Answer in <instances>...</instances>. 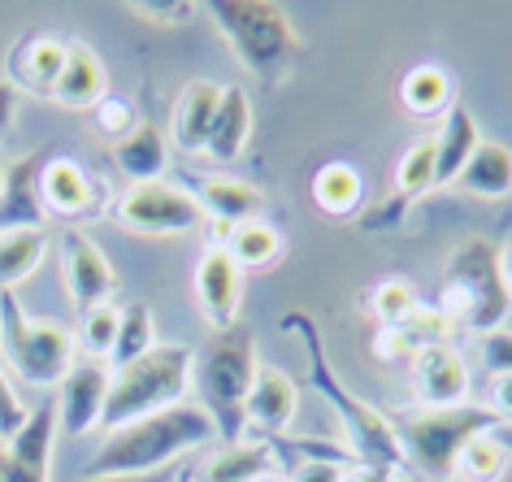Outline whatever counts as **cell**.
Returning a JSON list of instances; mask_svg holds the SVG:
<instances>
[{
  "label": "cell",
  "instance_id": "obj_27",
  "mask_svg": "<svg viewBox=\"0 0 512 482\" xmlns=\"http://www.w3.org/2000/svg\"><path fill=\"white\" fill-rule=\"evenodd\" d=\"M400 105L417 118H439L456 105V92H452V74L439 70V66H413L400 79Z\"/></svg>",
  "mask_w": 512,
  "mask_h": 482
},
{
  "label": "cell",
  "instance_id": "obj_5",
  "mask_svg": "<svg viewBox=\"0 0 512 482\" xmlns=\"http://www.w3.org/2000/svg\"><path fill=\"white\" fill-rule=\"evenodd\" d=\"M439 309L452 322L469 326L473 335L504 331V317L512 309V296L499 274V248L482 235L460 239L447 257V283H443V304Z\"/></svg>",
  "mask_w": 512,
  "mask_h": 482
},
{
  "label": "cell",
  "instance_id": "obj_1",
  "mask_svg": "<svg viewBox=\"0 0 512 482\" xmlns=\"http://www.w3.org/2000/svg\"><path fill=\"white\" fill-rule=\"evenodd\" d=\"M209 439H217L209 417L196 404H174V409H161L152 417H139L131 426L109 430L105 443L83 461V482L157 474V469H170L178 456L204 448Z\"/></svg>",
  "mask_w": 512,
  "mask_h": 482
},
{
  "label": "cell",
  "instance_id": "obj_33",
  "mask_svg": "<svg viewBox=\"0 0 512 482\" xmlns=\"http://www.w3.org/2000/svg\"><path fill=\"white\" fill-rule=\"evenodd\" d=\"M508 469V448L495 435H478L460 448L452 474L460 482H499V474Z\"/></svg>",
  "mask_w": 512,
  "mask_h": 482
},
{
  "label": "cell",
  "instance_id": "obj_36",
  "mask_svg": "<svg viewBox=\"0 0 512 482\" xmlns=\"http://www.w3.org/2000/svg\"><path fill=\"white\" fill-rule=\"evenodd\" d=\"M92 118H96V131L100 135H109L113 144H118V139H126L135 131V109H131V100H122V96H105L100 100V105L92 109Z\"/></svg>",
  "mask_w": 512,
  "mask_h": 482
},
{
  "label": "cell",
  "instance_id": "obj_8",
  "mask_svg": "<svg viewBox=\"0 0 512 482\" xmlns=\"http://www.w3.org/2000/svg\"><path fill=\"white\" fill-rule=\"evenodd\" d=\"M499 417L486 404H456V409H430L417 422L400 430L408 469H421L426 478H447L460 448L478 435H495Z\"/></svg>",
  "mask_w": 512,
  "mask_h": 482
},
{
  "label": "cell",
  "instance_id": "obj_45",
  "mask_svg": "<svg viewBox=\"0 0 512 482\" xmlns=\"http://www.w3.org/2000/svg\"><path fill=\"white\" fill-rule=\"evenodd\" d=\"M96 482H178V474H170V469H157V474H135V478H96Z\"/></svg>",
  "mask_w": 512,
  "mask_h": 482
},
{
  "label": "cell",
  "instance_id": "obj_24",
  "mask_svg": "<svg viewBox=\"0 0 512 482\" xmlns=\"http://www.w3.org/2000/svg\"><path fill=\"white\" fill-rule=\"evenodd\" d=\"M53 439H57V396H48V400H40V409L27 413V422H22L18 435L5 443V452H9V461H14V465L48 478Z\"/></svg>",
  "mask_w": 512,
  "mask_h": 482
},
{
  "label": "cell",
  "instance_id": "obj_30",
  "mask_svg": "<svg viewBox=\"0 0 512 482\" xmlns=\"http://www.w3.org/2000/svg\"><path fill=\"white\" fill-rule=\"evenodd\" d=\"M48 252V231H9L0 235V291H14L22 278L40 270Z\"/></svg>",
  "mask_w": 512,
  "mask_h": 482
},
{
  "label": "cell",
  "instance_id": "obj_44",
  "mask_svg": "<svg viewBox=\"0 0 512 482\" xmlns=\"http://www.w3.org/2000/svg\"><path fill=\"white\" fill-rule=\"evenodd\" d=\"M343 482H395V469H382V465H356Z\"/></svg>",
  "mask_w": 512,
  "mask_h": 482
},
{
  "label": "cell",
  "instance_id": "obj_26",
  "mask_svg": "<svg viewBox=\"0 0 512 482\" xmlns=\"http://www.w3.org/2000/svg\"><path fill=\"white\" fill-rule=\"evenodd\" d=\"M113 161L131 183H157L165 179V166H170V148H165V135L157 126L139 122L131 135L113 144Z\"/></svg>",
  "mask_w": 512,
  "mask_h": 482
},
{
  "label": "cell",
  "instance_id": "obj_17",
  "mask_svg": "<svg viewBox=\"0 0 512 482\" xmlns=\"http://www.w3.org/2000/svg\"><path fill=\"white\" fill-rule=\"evenodd\" d=\"M278 474V448L270 439H239L222 443L204 465L191 469V482H261Z\"/></svg>",
  "mask_w": 512,
  "mask_h": 482
},
{
  "label": "cell",
  "instance_id": "obj_22",
  "mask_svg": "<svg viewBox=\"0 0 512 482\" xmlns=\"http://www.w3.org/2000/svg\"><path fill=\"white\" fill-rule=\"evenodd\" d=\"M222 83L213 79H196L183 87V100L174 109V122H170V135H174V148L178 152H204V139H209V126H213V113L222 105Z\"/></svg>",
  "mask_w": 512,
  "mask_h": 482
},
{
  "label": "cell",
  "instance_id": "obj_23",
  "mask_svg": "<svg viewBox=\"0 0 512 482\" xmlns=\"http://www.w3.org/2000/svg\"><path fill=\"white\" fill-rule=\"evenodd\" d=\"M9 70H14V87H31V92H44L53 96V87L61 79V70H66V40H57V35H27L14 57H9Z\"/></svg>",
  "mask_w": 512,
  "mask_h": 482
},
{
  "label": "cell",
  "instance_id": "obj_15",
  "mask_svg": "<svg viewBox=\"0 0 512 482\" xmlns=\"http://www.w3.org/2000/svg\"><path fill=\"white\" fill-rule=\"evenodd\" d=\"M187 192L196 196V205L204 209V218H213L222 231L243 222H256L265 209V196L252 183L226 179V174H187Z\"/></svg>",
  "mask_w": 512,
  "mask_h": 482
},
{
  "label": "cell",
  "instance_id": "obj_14",
  "mask_svg": "<svg viewBox=\"0 0 512 482\" xmlns=\"http://www.w3.org/2000/svg\"><path fill=\"white\" fill-rule=\"evenodd\" d=\"M53 157L48 148L18 157L14 166H5L0 179V231H44V200H40V170Z\"/></svg>",
  "mask_w": 512,
  "mask_h": 482
},
{
  "label": "cell",
  "instance_id": "obj_39",
  "mask_svg": "<svg viewBox=\"0 0 512 482\" xmlns=\"http://www.w3.org/2000/svg\"><path fill=\"white\" fill-rule=\"evenodd\" d=\"M27 413H31V409L18 400V391L9 387V378L0 374V439H5V443L14 439V435H18V426L27 422Z\"/></svg>",
  "mask_w": 512,
  "mask_h": 482
},
{
  "label": "cell",
  "instance_id": "obj_6",
  "mask_svg": "<svg viewBox=\"0 0 512 482\" xmlns=\"http://www.w3.org/2000/svg\"><path fill=\"white\" fill-rule=\"evenodd\" d=\"M191 361H196V352L187 344H157L148 357H139L135 365L113 374L105 417H100L105 435L118 426L139 422V417H152L161 409L183 404L187 387H191Z\"/></svg>",
  "mask_w": 512,
  "mask_h": 482
},
{
  "label": "cell",
  "instance_id": "obj_13",
  "mask_svg": "<svg viewBox=\"0 0 512 482\" xmlns=\"http://www.w3.org/2000/svg\"><path fill=\"white\" fill-rule=\"evenodd\" d=\"M109 383H113V370L105 361L74 365L66 374V383L57 387V426L66 430V439H83L87 430L100 426L105 400H109Z\"/></svg>",
  "mask_w": 512,
  "mask_h": 482
},
{
  "label": "cell",
  "instance_id": "obj_38",
  "mask_svg": "<svg viewBox=\"0 0 512 482\" xmlns=\"http://www.w3.org/2000/svg\"><path fill=\"white\" fill-rule=\"evenodd\" d=\"M361 461H330V456H313V461H296L291 465L287 482H343Z\"/></svg>",
  "mask_w": 512,
  "mask_h": 482
},
{
  "label": "cell",
  "instance_id": "obj_34",
  "mask_svg": "<svg viewBox=\"0 0 512 482\" xmlns=\"http://www.w3.org/2000/svg\"><path fill=\"white\" fill-rule=\"evenodd\" d=\"M118 322H122V309L118 304H96V309L83 313L79 322V344L92 361H105L109 365V352H113V339H118Z\"/></svg>",
  "mask_w": 512,
  "mask_h": 482
},
{
  "label": "cell",
  "instance_id": "obj_41",
  "mask_svg": "<svg viewBox=\"0 0 512 482\" xmlns=\"http://www.w3.org/2000/svg\"><path fill=\"white\" fill-rule=\"evenodd\" d=\"M486 409L499 417V426H512V374H495L486 391Z\"/></svg>",
  "mask_w": 512,
  "mask_h": 482
},
{
  "label": "cell",
  "instance_id": "obj_18",
  "mask_svg": "<svg viewBox=\"0 0 512 482\" xmlns=\"http://www.w3.org/2000/svg\"><path fill=\"white\" fill-rule=\"evenodd\" d=\"M40 200L44 213H57V218H83V213L96 209V183L79 161L70 157H48L40 170Z\"/></svg>",
  "mask_w": 512,
  "mask_h": 482
},
{
  "label": "cell",
  "instance_id": "obj_3",
  "mask_svg": "<svg viewBox=\"0 0 512 482\" xmlns=\"http://www.w3.org/2000/svg\"><path fill=\"white\" fill-rule=\"evenodd\" d=\"M204 14L217 22L226 44L235 48L243 70L261 83H283L291 70L309 57V44L296 35L287 9L270 0H209Z\"/></svg>",
  "mask_w": 512,
  "mask_h": 482
},
{
  "label": "cell",
  "instance_id": "obj_43",
  "mask_svg": "<svg viewBox=\"0 0 512 482\" xmlns=\"http://www.w3.org/2000/svg\"><path fill=\"white\" fill-rule=\"evenodd\" d=\"M0 482H48V478L31 474V469H22V465H14V461H9V452L0 448Z\"/></svg>",
  "mask_w": 512,
  "mask_h": 482
},
{
  "label": "cell",
  "instance_id": "obj_37",
  "mask_svg": "<svg viewBox=\"0 0 512 482\" xmlns=\"http://www.w3.org/2000/svg\"><path fill=\"white\" fill-rule=\"evenodd\" d=\"M126 9H131L135 18L157 22V27H178V22L196 18L204 5H196V0H131Z\"/></svg>",
  "mask_w": 512,
  "mask_h": 482
},
{
  "label": "cell",
  "instance_id": "obj_10",
  "mask_svg": "<svg viewBox=\"0 0 512 482\" xmlns=\"http://www.w3.org/2000/svg\"><path fill=\"white\" fill-rule=\"evenodd\" d=\"M196 304L204 322L213 331L239 326V304H243V270L222 244L204 248L196 261Z\"/></svg>",
  "mask_w": 512,
  "mask_h": 482
},
{
  "label": "cell",
  "instance_id": "obj_49",
  "mask_svg": "<svg viewBox=\"0 0 512 482\" xmlns=\"http://www.w3.org/2000/svg\"><path fill=\"white\" fill-rule=\"evenodd\" d=\"M0 179H5V166H0Z\"/></svg>",
  "mask_w": 512,
  "mask_h": 482
},
{
  "label": "cell",
  "instance_id": "obj_31",
  "mask_svg": "<svg viewBox=\"0 0 512 482\" xmlns=\"http://www.w3.org/2000/svg\"><path fill=\"white\" fill-rule=\"evenodd\" d=\"M222 248L230 252V257L243 265H270L283 257V235H278V226L270 222H243V226H230V231H222Z\"/></svg>",
  "mask_w": 512,
  "mask_h": 482
},
{
  "label": "cell",
  "instance_id": "obj_40",
  "mask_svg": "<svg viewBox=\"0 0 512 482\" xmlns=\"http://www.w3.org/2000/svg\"><path fill=\"white\" fill-rule=\"evenodd\" d=\"M482 365L495 374H512V331H491L482 335Z\"/></svg>",
  "mask_w": 512,
  "mask_h": 482
},
{
  "label": "cell",
  "instance_id": "obj_28",
  "mask_svg": "<svg viewBox=\"0 0 512 482\" xmlns=\"http://www.w3.org/2000/svg\"><path fill=\"white\" fill-rule=\"evenodd\" d=\"M313 200L330 218H352L365 200V183H361V174H356V166H348V161H326V166L313 174Z\"/></svg>",
  "mask_w": 512,
  "mask_h": 482
},
{
  "label": "cell",
  "instance_id": "obj_12",
  "mask_svg": "<svg viewBox=\"0 0 512 482\" xmlns=\"http://www.w3.org/2000/svg\"><path fill=\"white\" fill-rule=\"evenodd\" d=\"M408 374H413V396L426 409H456L469 404V365L452 344H434L408 357Z\"/></svg>",
  "mask_w": 512,
  "mask_h": 482
},
{
  "label": "cell",
  "instance_id": "obj_46",
  "mask_svg": "<svg viewBox=\"0 0 512 482\" xmlns=\"http://www.w3.org/2000/svg\"><path fill=\"white\" fill-rule=\"evenodd\" d=\"M499 274H504V287H508V296H512V244L499 248Z\"/></svg>",
  "mask_w": 512,
  "mask_h": 482
},
{
  "label": "cell",
  "instance_id": "obj_25",
  "mask_svg": "<svg viewBox=\"0 0 512 482\" xmlns=\"http://www.w3.org/2000/svg\"><path fill=\"white\" fill-rule=\"evenodd\" d=\"M248 135H252V100L243 87H226L222 105L213 113L209 139H204V152H209L213 161H235L239 152L248 148Z\"/></svg>",
  "mask_w": 512,
  "mask_h": 482
},
{
  "label": "cell",
  "instance_id": "obj_2",
  "mask_svg": "<svg viewBox=\"0 0 512 482\" xmlns=\"http://www.w3.org/2000/svg\"><path fill=\"white\" fill-rule=\"evenodd\" d=\"M283 331H296L304 352H309V383L313 391L322 396L330 409L339 413L343 422V435H348V452L356 456L361 465H382V469H408V456H404V439L400 430H395L387 417H382L374 404H365L361 396H356L352 387H343V378L330 370V357H326V344H322V331H317V322L309 313L291 309L283 313Z\"/></svg>",
  "mask_w": 512,
  "mask_h": 482
},
{
  "label": "cell",
  "instance_id": "obj_35",
  "mask_svg": "<svg viewBox=\"0 0 512 482\" xmlns=\"http://www.w3.org/2000/svg\"><path fill=\"white\" fill-rule=\"evenodd\" d=\"M452 326H456V322H452V317H447L443 309H426V304H421V309L408 317L404 326H395V331H400L408 357H413V352H421V348L452 344Z\"/></svg>",
  "mask_w": 512,
  "mask_h": 482
},
{
  "label": "cell",
  "instance_id": "obj_47",
  "mask_svg": "<svg viewBox=\"0 0 512 482\" xmlns=\"http://www.w3.org/2000/svg\"><path fill=\"white\" fill-rule=\"evenodd\" d=\"M178 482H191V469H183V474H178Z\"/></svg>",
  "mask_w": 512,
  "mask_h": 482
},
{
  "label": "cell",
  "instance_id": "obj_29",
  "mask_svg": "<svg viewBox=\"0 0 512 482\" xmlns=\"http://www.w3.org/2000/svg\"><path fill=\"white\" fill-rule=\"evenodd\" d=\"M157 348V326H152V309L148 304H126L122 309V322H118V339H113V352H109V370L118 374L126 365H135L139 357Z\"/></svg>",
  "mask_w": 512,
  "mask_h": 482
},
{
  "label": "cell",
  "instance_id": "obj_42",
  "mask_svg": "<svg viewBox=\"0 0 512 482\" xmlns=\"http://www.w3.org/2000/svg\"><path fill=\"white\" fill-rule=\"evenodd\" d=\"M14 113H18V87L9 79H0V139H5L9 126H14Z\"/></svg>",
  "mask_w": 512,
  "mask_h": 482
},
{
  "label": "cell",
  "instance_id": "obj_21",
  "mask_svg": "<svg viewBox=\"0 0 512 482\" xmlns=\"http://www.w3.org/2000/svg\"><path fill=\"white\" fill-rule=\"evenodd\" d=\"M456 192L473 200H504L512 196V148L499 139H482L478 152L465 161V170L456 174Z\"/></svg>",
  "mask_w": 512,
  "mask_h": 482
},
{
  "label": "cell",
  "instance_id": "obj_11",
  "mask_svg": "<svg viewBox=\"0 0 512 482\" xmlns=\"http://www.w3.org/2000/svg\"><path fill=\"white\" fill-rule=\"evenodd\" d=\"M61 274H66L70 300H74L79 313L96 309V304H109L113 287H118L109 252L100 248L87 231H66V244H61Z\"/></svg>",
  "mask_w": 512,
  "mask_h": 482
},
{
  "label": "cell",
  "instance_id": "obj_48",
  "mask_svg": "<svg viewBox=\"0 0 512 482\" xmlns=\"http://www.w3.org/2000/svg\"><path fill=\"white\" fill-rule=\"evenodd\" d=\"M261 482H287V478H278V474H270V478H261Z\"/></svg>",
  "mask_w": 512,
  "mask_h": 482
},
{
  "label": "cell",
  "instance_id": "obj_32",
  "mask_svg": "<svg viewBox=\"0 0 512 482\" xmlns=\"http://www.w3.org/2000/svg\"><path fill=\"white\" fill-rule=\"evenodd\" d=\"M365 309L374 313V322L382 331H395V326H404L408 317L421 309V300H417V291L408 278H382V283H374L365 291Z\"/></svg>",
  "mask_w": 512,
  "mask_h": 482
},
{
  "label": "cell",
  "instance_id": "obj_4",
  "mask_svg": "<svg viewBox=\"0 0 512 482\" xmlns=\"http://www.w3.org/2000/svg\"><path fill=\"white\" fill-rule=\"evenodd\" d=\"M256 339L248 326H230V331H217L209 344L196 352L191 361V383H196L200 396V413L213 422L217 439L222 443H239L243 426H248V391L256 378Z\"/></svg>",
  "mask_w": 512,
  "mask_h": 482
},
{
  "label": "cell",
  "instance_id": "obj_20",
  "mask_svg": "<svg viewBox=\"0 0 512 482\" xmlns=\"http://www.w3.org/2000/svg\"><path fill=\"white\" fill-rule=\"evenodd\" d=\"M478 144H482L478 122H473V113L456 100V105L443 113V126L434 131V187H452L456 174L465 170V161L478 152Z\"/></svg>",
  "mask_w": 512,
  "mask_h": 482
},
{
  "label": "cell",
  "instance_id": "obj_19",
  "mask_svg": "<svg viewBox=\"0 0 512 482\" xmlns=\"http://www.w3.org/2000/svg\"><path fill=\"white\" fill-rule=\"evenodd\" d=\"M105 96H109L105 61H100L83 40H70L66 44V70H61V79L53 87V100L66 109H96Z\"/></svg>",
  "mask_w": 512,
  "mask_h": 482
},
{
  "label": "cell",
  "instance_id": "obj_16",
  "mask_svg": "<svg viewBox=\"0 0 512 482\" xmlns=\"http://www.w3.org/2000/svg\"><path fill=\"white\" fill-rule=\"evenodd\" d=\"M296 409H300L296 383H291L283 370H274V365H256V378H252L243 417H248L256 430H265L270 439H287L291 422H296Z\"/></svg>",
  "mask_w": 512,
  "mask_h": 482
},
{
  "label": "cell",
  "instance_id": "obj_7",
  "mask_svg": "<svg viewBox=\"0 0 512 482\" xmlns=\"http://www.w3.org/2000/svg\"><path fill=\"white\" fill-rule=\"evenodd\" d=\"M0 352L22 383L57 391L74 370V335L22 309L18 291H0Z\"/></svg>",
  "mask_w": 512,
  "mask_h": 482
},
{
  "label": "cell",
  "instance_id": "obj_9",
  "mask_svg": "<svg viewBox=\"0 0 512 482\" xmlns=\"http://www.w3.org/2000/svg\"><path fill=\"white\" fill-rule=\"evenodd\" d=\"M113 218L139 235H191L209 222L204 209L196 205V196L174 179L131 183L113 205Z\"/></svg>",
  "mask_w": 512,
  "mask_h": 482
}]
</instances>
